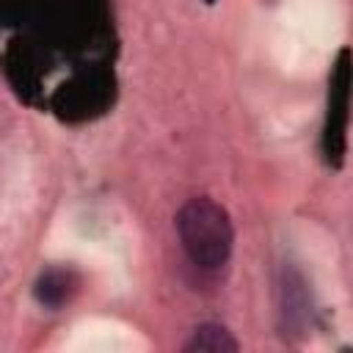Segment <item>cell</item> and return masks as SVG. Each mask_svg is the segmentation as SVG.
Instances as JSON below:
<instances>
[{"label": "cell", "instance_id": "6da1fadb", "mask_svg": "<svg viewBox=\"0 0 353 353\" xmlns=\"http://www.w3.org/2000/svg\"><path fill=\"white\" fill-rule=\"evenodd\" d=\"M176 234L185 256L199 270H218L229 262L234 245V226L229 212L207 199H188L176 212Z\"/></svg>", "mask_w": 353, "mask_h": 353}, {"label": "cell", "instance_id": "7a4b0ae2", "mask_svg": "<svg viewBox=\"0 0 353 353\" xmlns=\"http://www.w3.org/2000/svg\"><path fill=\"white\" fill-rule=\"evenodd\" d=\"M240 345L237 339L232 336V331H226L223 325L218 323H204L199 325L190 339L182 345L185 353H234Z\"/></svg>", "mask_w": 353, "mask_h": 353}]
</instances>
